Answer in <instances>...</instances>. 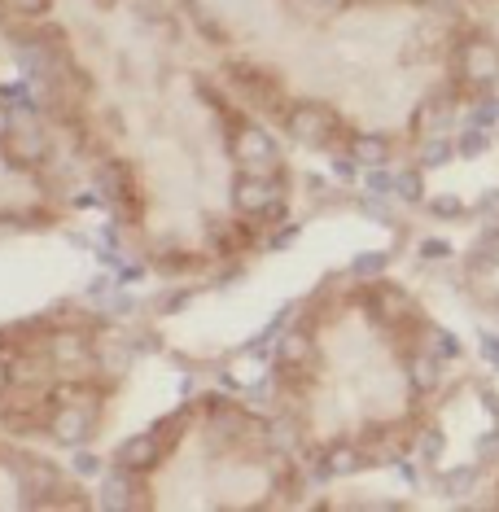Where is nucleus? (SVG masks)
Instances as JSON below:
<instances>
[{
  "mask_svg": "<svg viewBox=\"0 0 499 512\" xmlns=\"http://www.w3.org/2000/svg\"><path fill=\"white\" fill-rule=\"evenodd\" d=\"M232 206L250 224H276L289 211V180L285 171H241L232 184Z\"/></svg>",
  "mask_w": 499,
  "mask_h": 512,
  "instance_id": "obj_1",
  "label": "nucleus"
},
{
  "mask_svg": "<svg viewBox=\"0 0 499 512\" xmlns=\"http://www.w3.org/2000/svg\"><path fill=\"white\" fill-rule=\"evenodd\" d=\"M18 386V368H14V355H5L0 351V399H5L9 390Z\"/></svg>",
  "mask_w": 499,
  "mask_h": 512,
  "instance_id": "obj_35",
  "label": "nucleus"
},
{
  "mask_svg": "<svg viewBox=\"0 0 499 512\" xmlns=\"http://www.w3.org/2000/svg\"><path fill=\"white\" fill-rule=\"evenodd\" d=\"M368 464H373V460L359 451V442H329V447H324V456L316 460V469H311V477H316V482H329V477H351L359 469H368Z\"/></svg>",
  "mask_w": 499,
  "mask_h": 512,
  "instance_id": "obj_10",
  "label": "nucleus"
},
{
  "mask_svg": "<svg viewBox=\"0 0 499 512\" xmlns=\"http://www.w3.org/2000/svg\"><path fill=\"white\" fill-rule=\"evenodd\" d=\"M478 456H482V460L499 456V425H495V434H482V438H478Z\"/></svg>",
  "mask_w": 499,
  "mask_h": 512,
  "instance_id": "obj_41",
  "label": "nucleus"
},
{
  "mask_svg": "<svg viewBox=\"0 0 499 512\" xmlns=\"http://www.w3.org/2000/svg\"><path fill=\"white\" fill-rule=\"evenodd\" d=\"M298 9H307V14H329V9H342L351 5V0H294Z\"/></svg>",
  "mask_w": 499,
  "mask_h": 512,
  "instance_id": "obj_38",
  "label": "nucleus"
},
{
  "mask_svg": "<svg viewBox=\"0 0 499 512\" xmlns=\"http://www.w3.org/2000/svg\"><path fill=\"white\" fill-rule=\"evenodd\" d=\"M294 241H298V224H285L281 232L268 237V250H285V246H294Z\"/></svg>",
  "mask_w": 499,
  "mask_h": 512,
  "instance_id": "obj_39",
  "label": "nucleus"
},
{
  "mask_svg": "<svg viewBox=\"0 0 499 512\" xmlns=\"http://www.w3.org/2000/svg\"><path fill=\"white\" fill-rule=\"evenodd\" d=\"M49 359H53L57 368L88 364V359H92V346H88V337H79V333H57L53 342H49Z\"/></svg>",
  "mask_w": 499,
  "mask_h": 512,
  "instance_id": "obj_19",
  "label": "nucleus"
},
{
  "mask_svg": "<svg viewBox=\"0 0 499 512\" xmlns=\"http://www.w3.org/2000/svg\"><path fill=\"white\" fill-rule=\"evenodd\" d=\"M482 403H486V412H491V416H495V425H499V394L486 390V394H482Z\"/></svg>",
  "mask_w": 499,
  "mask_h": 512,
  "instance_id": "obj_49",
  "label": "nucleus"
},
{
  "mask_svg": "<svg viewBox=\"0 0 499 512\" xmlns=\"http://www.w3.org/2000/svg\"><path fill=\"white\" fill-rule=\"evenodd\" d=\"M311 359H316V337H311V329H285L281 337H276V364H281L285 372H303Z\"/></svg>",
  "mask_w": 499,
  "mask_h": 512,
  "instance_id": "obj_12",
  "label": "nucleus"
},
{
  "mask_svg": "<svg viewBox=\"0 0 499 512\" xmlns=\"http://www.w3.org/2000/svg\"><path fill=\"white\" fill-rule=\"evenodd\" d=\"M364 302H368V311H373L381 324H408V320H416L412 298L403 294V289H394V285H373L364 294Z\"/></svg>",
  "mask_w": 499,
  "mask_h": 512,
  "instance_id": "obj_11",
  "label": "nucleus"
},
{
  "mask_svg": "<svg viewBox=\"0 0 499 512\" xmlns=\"http://www.w3.org/2000/svg\"><path fill=\"white\" fill-rule=\"evenodd\" d=\"M451 79L456 88H469V92H482L499 79V44L486 40L482 31H469L456 53H451Z\"/></svg>",
  "mask_w": 499,
  "mask_h": 512,
  "instance_id": "obj_2",
  "label": "nucleus"
},
{
  "mask_svg": "<svg viewBox=\"0 0 499 512\" xmlns=\"http://www.w3.org/2000/svg\"><path fill=\"white\" fill-rule=\"evenodd\" d=\"M429 346L425 351L434 355V359H456L460 355V342H456V333H447V329H434V324H429Z\"/></svg>",
  "mask_w": 499,
  "mask_h": 512,
  "instance_id": "obj_28",
  "label": "nucleus"
},
{
  "mask_svg": "<svg viewBox=\"0 0 499 512\" xmlns=\"http://www.w3.org/2000/svg\"><path fill=\"white\" fill-rule=\"evenodd\" d=\"M386 267H390V254L368 250V254H355V259H351V276H355V281H377Z\"/></svg>",
  "mask_w": 499,
  "mask_h": 512,
  "instance_id": "obj_23",
  "label": "nucleus"
},
{
  "mask_svg": "<svg viewBox=\"0 0 499 512\" xmlns=\"http://www.w3.org/2000/svg\"><path fill=\"white\" fill-rule=\"evenodd\" d=\"M145 495H141V473L123 469V464H114V469L106 473V482H101V495H97V508H141Z\"/></svg>",
  "mask_w": 499,
  "mask_h": 512,
  "instance_id": "obj_9",
  "label": "nucleus"
},
{
  "mask_svg": "<svg viewBox=\"0 0 499 512\" xmlns=\"http://www.w3.org/2000/svg\"><path fill=\"white\" fill-rule=\"evenodd\" d=\"M5 5L14 9L18 18H40V14H49L53 0H5Z\"/></svg>",
  "mask_w": 499,
  "mask_h": 512,
  "instance_id": "obj_33",
  "label": "nucleus"
},
{
  "mask_svg": "<svg viewBox=\"0 0 499 512\" xmlns=\"http://www.w3.org/2000/svg\"><path fill=\"white\" fill-rule=\"evenodd\" d=\"M184 425H189V416L176 412V416H162V421H154V425L145 429V434H154V438H158V447H162V451H171V447H176V442H180Z\"/></svg>",
  "mask_w": 499,
  "mask_h": 512,
  "instance_id": "obj_22",
  "label": "nucleus"
},
{
  "mask_svg": "<svg viewBox=\"0 0 499 512\" xmlns=\"http://www.w3.org/2000/svg\"><path fill=\"white\" fill-rule=\"evenodd\" d=\"M364 184H368V193H377V197H394V171H386V167H364Z\"/></svg>",
  "mask_w": 499,
  "mask_h": 512,
  "instance_id": "obj_31",
  "label": "nucleus"
},
{
  "mask_svg": "<svg viewBox=\"0 0 499 512\" xmlns=\"http://www.w3.org/2000/svg\"><path fill=\"white\" fill-rule=\"evenodd\" d=\"M0 101H5L14 114H40V106H44V97H36L31 84H5L0 88Z\"/></svg>",
  "mask_w": 499,
  "mask_h": 512,
  "instance_id": "obj_21",
  "label": "nucleus"
},
{
  "mask_svg": "<svg viewBox=\"0 0 499 512\" xmlns=\"http://www.w3.org/2000/svg\"><path fill=\"white\" fill-rule=\"evenodd\" d=\"M75 206H79V211H92V206H101V193H79Z\"/></svg>",
  "mask_w": 499,
  "mask_h": 512,
  "instance_id": "obj_48",
  "label": "nucleus"
},
{
  "mask_svg": "<svg viewBox=\"0 0 499 512\" xmlns=\"http://www.w3.org/2000/svg\"><path fill=\"white\" fill-rule=\"evenodd\" d=\"M263 434H268L272 451H298L303 447V438H307V429H303V421H298L294 412H276L272 421L263 425Z\"/></svg>",
  "mask_w": 499,
  "mask_h": 512,
  "instance_id": "obj_16",
  "label": "nucleus"
},
{
  "mask_svg": "<svg viewBox=\"0 0 499 512\" xmlns=\"http://www.w3.org/2000/svg\"><path fill=\"white\" fill-rule=\"evenodd\" d=\"M75 473L79 477H92V473H97V456H88V451L75 447Z\"/></svg>",
  "mask_w": 499,
  "mask_h": 512,
  "instance_id": "obj_42",
  "label": "nucleus"
},
{
  "mask_svg": "<svg viewBox=\"0 0 499 512\" xmlns=\"http://www.w3.org/2000/svg\"><path fill=\"white\" fill-rule=\"evenodd\" d=\"M346 154H351L359 167H386L394 154V141L386 132H351L346 136Z\"/></svg>",
  "mask_w": 499,
  "mask_h": 512,
  "instance_id": "obj_14",
  "label": "nucleus"
},
{
  "mask_svg": "<svg viewBox=\"0 0 499 512\" xmlns=\"http://www.w3.org/2000/svg\"><path fill=\"white\" fill-rule=\"evenodd\" d=\"M14 119H18V114H14V110H9V106H5V101H0V141H5V136H9V132H14V127H18Z\"/></svg>",
  "mask_w": 499,
  "mask_h": 512,
  "instance_id": "obj_44",
  "label": "nucleus"
},
{
  "mask_svg": "<svg viewBox=\"0 0 499 512\" xmlns=\"http://www.w3.org/2000/svg\"><path fill=\"white\" fill-rule=\"evenodd\" d=\"M456 158V145L443 141V136H429V141L421 145V171H434V167H443V162Z\"/></svg>",
  "mask_w": 499,
  "mask_h": 512,
  "instance_id": "obj_25",
  "label": "nucleus"
},
{
  "mask_svg": "<svg viewBox=\"0 0 499 512\" xmlns=\"http://www.w3.org/2000/svg\"><path fill=\"white\" fill-rule=\"evenodd\" d=\"M162 456H167V451L158 447V438H154V434H136V438H127L123 447H119L114 464H123V469H132V473H149Z\"/></svg>",
  "mask_w": 499,
  "mask_h": 512,
  "instance_id": "obj_15",
  "label": "nucleus"
},
{
  "mask_svg": "<svg viewBox=\"0 0 499 512\" xmlns=\"http://www.w3.org/2000/svg\"><path fill=\"white\" fill-rule=\"evenodd\" d=\"M495 302H499V294H495Z\"/></svg>",
  "mask_w": 499,
  "mask_h": 512,
  "instance_id": "obj_52",
  "label": "nucleus"
},
{
  "mask_svg": "<svg viewBox=\"0 0 499 512\" xmlns=\"http://www.w3.org/2000/svg\"><path fill=\"white\" fill-rule=\"evenodd\" d=\"M0 154H5L9 167H18V171H36L40 162H49L53 154V141H49V132L44 127H14V132L0 141Z\"/></svg>",
  "mask_w": 499,
  "mask_h": 512,
  "instance_id": "obj_8",
  "label": "nucleus"
},
{
  "mask_svg": "<svg viewBox=\"0 0 499 512\" xmlns=\"http://www.w3.org/2000/svg\"><path fill=\"white\" fill-rule=\"evenodd\" d=\"M486 145H491V136H486V127H478V123H469L460 132V141H456V154L460 158H478V154H486Z\"/></svg>",
  "mask_w": 499,
  "mask_h": 512,
  "instance_id": "obj_26",
  "label": "nucleus"
},
{
  "mask_svg": "<svg viewBox=\"0 0 499 512\" xmlns=\"http://www.w3.org/2000/svg\"><path fill=\"white\" fill-rule=\"evenodd\" d=\"M473 486H478V464H460V469H451L443 477V491L447 495H469Z\"/></svg>",
  "mask_w": 499,
  "mask_h": 512,
  "instance_id": "obj_27",
  "label": "nucleus"
},
{
  "mask_svg": "<svg viewBox=\"0 0 499 512\" xmlns=\"http://www.w3.org/2000/svg\"><path fill=\"white\" fill-rule=\"evenodd\" d=\"M281 119H285L289 141H298L307 149H329L346 132L342 119H338V110L324 106V101H294V106L281 110Z\"/></svg>",
  "mask_w": 499,
  "mask_h": 512,
  "instance_id": "obj_3",
  "label": "nucleus"
},
{
  "mask_svg": "<svg viewBox=\"0 0 499 512\" xmlns=\"http://www.w3.org/2000/svg\"><path fill=\"white\" fill-rule=\"evenodd\" d=\"M451 114H456V106H451V97H425V106L416 110V132L425 136H443L451 127Z\"/></svg>",
  "mask_w": 499,
  "mask_h": 512,
  "instance_id": "obj_17",
  "label": "nucleus"
},
{
  "mask_svg": "<svg viewBox=\"0 0 499 512\" xmlns=\"http://www.w3.org/2000/svg\"><path fill=\"white\" fill-rule=\"evenodd\" d=\"M97 5H114V0H97Z\"/></svg>",
  "mask_w": 499,
  "mask_h": 512,
  "instance_id": "obj_51",
  "label": "nucleus"
},
{
  "mask_svg": "<svg viewBox=\"0 0 499 512\" xmlns=\"http://www.w3.org/2000/svg\"><path fill=\"white\" fill-rule=\"evenodd\" d=\"M416 250H421V259H451V246H447V241H421Z\"/></svg>",
  "mask_w": 499,
  "mask_h": 512,
  "instance_id": "obj_40",
  "label": "nucleus"
},
{
  "mask_svg": "<svg viewBox=\"0 0 499 512\" xmlns=\"http://www.w3.org/2000/svg\"><path fill=\"white\" fill-rule=\"evenodd\" d=\"M429 215H438V219H464L469 215V206L460 202V197H451V193H443V197H429Z\"/></svg>",
  "mask_w": 499,
  "mask_h": 512,
  "instance_id": "obj_30",
  "label": "nucleus"
},
{
  "mask_svg": "<svg viewBox=\"0 0 499 512\" xmlns=\"http://www.w3.org/2000/svg\"><path fill=\"white\" fill-rule=\"evenodd\" d=\"M408 386L416 394H434L438 386H443V359H434V355H412L408 359Z\"/></svg>",
  "mask_w": 499,
  "mask_h": 512,
  "instance_id": "obj_18",
  "label": "nucleus"
},
{
  "mask_svg": "<svg viewBox=\"0 0 499 512\" xmlns=\"http://www.w3.org/2000/svg\"><path fill=\"white\" fill-rule=\"evenodd\" d=\"M97 399H101V390L97 394H84V399H71V403H62V407H53V416H49V434L57 447H88V438L97 434Z\"/></svg>",
  "mask_w": 499,
  "mask_h": 512,
  "instance_id": "obj_5",
  "label": "nucleus"
},
{
  "mask_svg": "<svg viewBox=\"0 0 499 512\" xmlns=\"http://www.w3.org/2000/svg\"><path fill=\"white\" fill-rule=\"evenodd\" d=\"M359 211H364L368 219H381V224H390V219H394V215H390V206H381V197H377V193H368L364 202H359Z\"/></svg>",
  "mask_w": 499,
  "mask_h": 512,
  "instance_id": "obj_36",
  "label": "nucleus"
},
{
  "mask_svg": "<svg viewBox=\"0 0 499 512\" xmlns=\"http://www.w3.org/2000/svg\"><path fill=\"white\" fill-rule=\"evenodd\" d=\"M132 307H136V302L127 298V294H119V298L110 302V311H114V316H132Z\"/></svg>",
  "mask_w": 499,
  "mask_h": 512,
  "instance_id": "obj_47",
  "label": "nucleus"
},
{
  "mask_svg": "<svg viewBox=\"0 0 499 512\" xmlns=\"http://www.w3.org/2000/svg\"><path fill=\"white\" fill-rule=\"evenodd\" d=\"M254 224L246 215L241 219H228V224H215V232H211V250L219 254V259H241L246 250H254Z\"/></svg>",
  "mask_w": 499,
  "mask_h": 512,
  "instance_id": "obj_13",
  "label": "nucleus"
},
{
  "mask_svg": "<svg viewBox=\"0 0 499 512\" xmlns=\"http://www.w3.org/2000/svg\"><path fill=\"white\" fill-rule=\"evenodd\" d=\"M224 75L232 79V84H237L241 92H246V101H259V106H272V110H285V84L281 79H276L268 66H259V62H228L224 66Z\"/></svg>",
  "mask_w": 499,
  "mask_h": 512,
  "instance_id": "obj_7",
  "label": "nucleus"
},
{
  "mask_svg": "<svg viewBox=\"0 0 499 512\" xmlns=\"http://www.w3.org/2000/svg\"><path fill=\"white\" fill-rule=\"evenodd\" d=\"M189 298H193V289H180V294H167V298H162V311H180Z\"/></svg>",
  "mask_w": 499,
  "mask_h": 512,
  "instance_id": "obj_45",
  "label": "nucleus"
},
{
  "mask_svg": "<svg viewBox=\"0 0 499 512\" xmlns=\"http://www.w3.org/2000/svg\"><path fill=\"white\" fill-rule=\"evenodd\" d=\"M394 197H399L403 206H421L425 202V171L421 167H408L394 176Z\"/></svg>",
  "mask_w": 499,
  "mask_h": 512,
  "instance_id": "obj_20",
  "label": "nucleus"
},
{
  "mask_svg": "<svg viewBox=\"0 0 499 512\" xmlns=\"http://www.w3.org/2000/svg\"><path fill=\"white\" fill-rule=\"evenodd\" d=\"M421 456H425V464H438V456H443V434H438V429H425L421 434Z\"/></svg>",
  "mask_w": 499,
  "mask_h": 512,
  "instance_id": "obj_34",
  "label": "nucleus"
},
{
  "mask_svg": "<svg viewBox=\"0 0 499 512\" xmlns=\"http://www.w3.org/2000/svg\"><path fill=\"white\" fill-rule=\"evenodd\" d=\"M491 127H499V97H495V110H491Z\"/></svg>",
  "mask_w": 499,
  "mask_h": 512,
  "instance_id": "obj_50",
  "label": "nucleus"
},
{
  "mask_svg": "<svg viewBox=\"0 0 499 512\" xmlns=\"http://www.w3.org/2000/svg\"><path fill=\"white\" fill-rule=\"evenodd\" d=\"M228 154L241 171H281V145H276V136L259 123H232Z\"/></svg>",
  "mask_w": 499,
  "mask_h": 512,
  "instance_id": "obj_4",
  "label": "nucleus"
},
{
  "mask_svg": "<svg viewBox=\"0 0 499 512\" xmlns=\"http://www.w3.org/2000/svg\"><path fill=\"white\" fill-rule=\"evenodd\" d=\"M464 267H469V272H495L499 267V241H491V237H482L478 246L469 250V259H464Z\"/></svg>",
  "mask_w": 499,
  "mask_h": 512,
  "instance_id": "obj_24",
  "label": "nucleus"
},
{
  "mask_svg": "<svg viewBox=\"0 0 499 512\" xmlns=\"http://www.w3.org/2000/svg\"><path fill=\"white\" fill-rule=\"evenodd\" d=\"M97 193L110 197V206L119 211V219H141V189H136V171L127 162H106L97 171Z\"/></svg>",
  "mask_w": 499,
  "mask_h": 512,
  "instance_id": "obj_6",
  "label": "nucleus"
},
{
  "mask_svg": "<svg viewBox=\"0 0 499 512\" xmlns=\"http://www.w3.org/2000/svg\"><path fill=\"white\" fill-rule=\"evenodd\" d=\"M184 5H189V14H193L197 22H202V36H206V40H224V31H219V22L202 9V0H184Z\"/></svg>",
  "mask_w": 499,
  "mask_h": 512,
  "instance_id": "obj_32",
  "label": "nucleus"
},
{
  "mask_svg": "<svg viewBox=\"0 0 499 512\" xmlns=\"http://www.w3.org/2000/svg\"><path fill=\"white\" fill-rule=\"evenodd\" d=\"M359 171H364V167H359L351 154H338V158H333V176H338V180H355Z\"/></svg>",
  "mask_w": 499,
  "mask_h": 512,
  "instance_id": "obj_37",
  "label": "nucleus"
},
{
  "mask_svg": "<svg viewBox=\"0 0 499 512\" xmlns=\"http://www.w3.org/2000/svg\"><path fill=\"white\" fill-rule=\"evenodd\" d=\"M101 364L110 368V377H123V372L132 368V346H127V342H110L106 351H101Z\"/></svg>",
  "mask_w": 499,
  "mask_h": 512,
  "instance_id": "obj_29",
  "label": "nucleus"
},
{
  "mask_svg": "<svg viewBox=\"0 0 499 512\" xmlns=\"http://www.w3.org/2000/svg\"><path fill=\"white\" fill-rule=\"evenodd\" d=\"M272 390H276L272 381H259V386H254V390L246 394V399H250V403H268V399H272Z\"/></svg>",
  "mask_w": 499,
  "mask_h": 512,
  "instance_id": "obj_46",
  "label": "nucleus"
},
{
  "mask_svg": "<svg viewBox=\"0 0 499 512\" xmlns=\"http://www.w3.org/2000/svg\"><path fill=\"white\" fill-rule=\"evenodd\" d=\"M482 359H486L491 368H499V337H495V333L482 337Z\"/></svg>",
  "mask_w": 499,
  "mask_h": 512,
  "instance_id": "obj_43",
  "label": "nucleus"
}]
</instances>
